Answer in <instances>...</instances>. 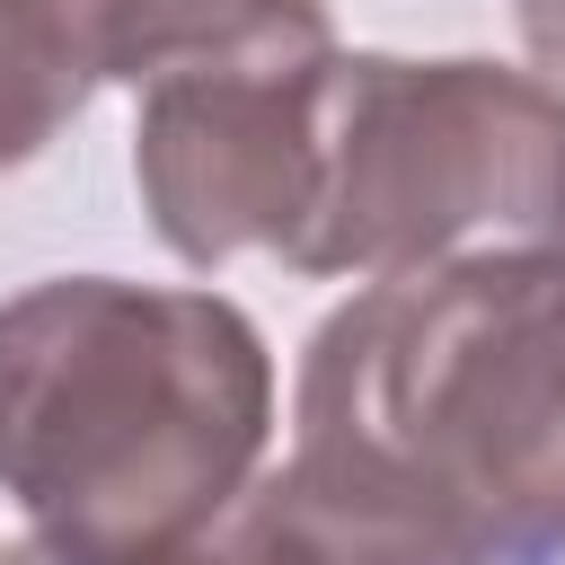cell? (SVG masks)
I'll return each mask as SVG.
<instances>
[{
  "label": "cell",
  "mask_w": 565,
  "mask_h": 565,
  "mask_svg": "<svg viewBox=\"0 0 565 565\" xmlns=\"http://www.w3.org/2000/svg\"><path fill=\"white\" fill-rule=\"evenodd\" d=\"M344 53V44H335ZM335 53L300 62H212L141 88L132 185L168 256L230 265L247 247L282 256L318 194V97Z\"/></svg>",
  "instance_id": "cell-4"
},
{
  "label": "cell",
  "mask_w": 565,
  "mask_h": 565,
  "mask_svg": "<svg viewBox=\"0 0 565 565\" xmlns=\"http://www.w3.org/2000/svg\"><path fill=\"white\" fill-rule=\"evenodd\" d=\"M88 106V71L53 35L35 0H0V177L53 150V132Z\"/></svg>",
  "instance_id": "cell-6"
},
{
  "label": "cell",
  "mask_w": 565,
  "mask_h": 565,
  "mask_svg": "<svg viewBox=\"0 0 565 565\" xmlns=\"http://www.w3.org/2000/svg\"><path fill=\"white\" fill-rule=\"evenodd\" d=\"M88 88H150L212 62H300L335 53L318 0H35Z\"/></svg>",
  "instance_id": "cell-5"
},
{
  "label": "cell",
  "mask_w": 565,
  "mask_h": 565,
  "mask_svg": "<svg viewBox=\"0 0 565 565\" xmlns=\"http://www.w3.org/2000/svg\"><path fill=\"white\" fill-rule=\"evenodd\" d=\"M0 565H62V556H44L35 539H9ZM159 565H327V547L291 521V503L274 494V477H256L230 521H212L194 547H177V556H159Z\"/></svg>",
  "instance_id": "cell-7"
},
{
  "label": "cell",
  "mask_w": 565,
  "mask_h": 565,
  "mask_svg": "<svg viewBox=\"0 0 565 565\" xmlns=\"http://www.w3.org/2000/svg\"><path fill=\"white\" fill-rule=\"evenodd\" d=\"M512 26L530 44V62L547 71V88H565V0H512Z\"/></svg>",
  "instance_id": "cell-8"
},
{
  "label": "cell",
  "mask_w": 565,
  "mask_h": 565,
  "mask_svg": "<svg viewBox=\"0 0 565 565\" xmlns=\"http://www.w3.org/2000/svg\"><path fill=\"white\" fill-rule=\"evenodd\" d=\"M450 256H565V88L477 53H335L318 194L291 274H415Z\"/></svg>",
  "instance_id": "cell-3"
},
{
  "label": "cell",
  "mask_w": 565,
  "mask_h": 565,
  "mask_svg": "<svg viewBox=\"0 0 565 565\" xmlns=\"http://www.w3.org/2000/svg\"><path fill=\"white\" fill-rule=\"evenodd\" d=\"M274 353L221 291L53 274L0 300V494L62 565H159L238 512Z\"/></svg>",
  "instance_id": "cell-2"
},
{
  "label": "cell",
  "mask_w": 565,
  "mask_h": 565,
  "mask_svg": "<svg viewBox=\"0 0 565 565\" xmlns=\"http://www.w3.org/2000/svg\"><path fill=\"white\" fill-rule=\"evenodd\" d=\"M274 494L327 565H556L565 256H450L318 318Z\"/></svg>",
  "instance_id": "cell-1"
}]
</instances>
